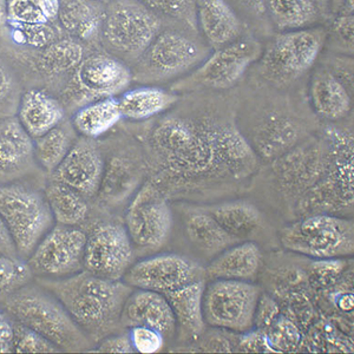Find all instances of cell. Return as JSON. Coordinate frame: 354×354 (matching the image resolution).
I'll return each instance as SVG.
<instances>
[{"label":"cell","instance_id":"44","mask_svg":"<svg viewBox=\"0 0 354 354\" xmlns=\"http://www.w3.org/2000/svg\"><path fill=\"white\" fill-rule=\"evenodd\" d=\"M245 6L250 8V12L253 15H263L266 0H241Z\"/></svg>","mask_w":354,"mask_h":354},{"label":"cell","instance_id":"36","mask_svg":"<svg viewBox=\"0 0 354 354\" xmlns=\"http://www.w3.org/2000/svg\"><path fill=\"white\" fill-rule=\"evenodd\" d=\"M354 1L345 0L339 8L330 26V37L339 50L347 55L353 53Z\"/></svg>","mask_w":354,"mask_h":354},{"label":"cell","instance_id":"32","mask_svg":"<svg viewBox=\"0 0 354 354\" xmlns=\"http://www.w3.org/2000/svg\"><path fill=\"white\" fill-rule=\"evenodd\" d=\"M138 181L137 170L127 160L115 157L104 168L98 194L105 202L122 201Z\"/></svg>","mask_w":354,"mask_h":354},{"label":"cell","instance_id":"13","mask_svg":"<svg viewBox=\"0 0 354 354\" xmlns=\"http://www.w3.org/2000/svg\"><path fill=\"white\" fill-rule=\"evenodd\" d=\"M133 71L124 62L113 55L96 53L84 57L73 70L68 96L80 106L90 102L117 97L129 88Z\"/></svg>","mask_w":354,"mask_h":354},{"label":"cell","instance_id":"29","mask_svg":"<svg viewBox=\"0 0 354 354\" xmlns=\"http://www.w3.org/2000/svg\"><path fill=\"white\" fill-rule=\"evenodd\" d=\"M122 116L118 98L109 97L90 102L77 110L73 116V127L86 138H97L121 121Z\"/></svg>","mask_w":354,"mask_h":354},{"label":"cell","instance_id":"8","mask_svg":"<svg viewBox=\"0 0 354 354\" xmlns=\"http://www.w3.org/2000/svg\"><path fill=\"white\" fill-rule=\"evenodd\" d=\"M261 290L250 281L209 280L205 281L202 310L205 325L245 333L255 325Z\"/></svg>","mask_w":354,"mask_h":354},{"label":"cell","instance_id":"23","mask_svg":"<svg viewBox=\"0 0 354 354\" xmlns=\"http://www.w3.org/2000/svg\"><path fill=\"white\" fill-rule=\"evenodd\" d=\"M64 109L55 97L41 90H30L21 97L18 121L33 140L56 128Z\"/></svg>","mask_w":354,"mask_h":354},{"label":"cell","instance_id":"30","mask_svg":"<svg viewBox=\"0 0 354 354\" xmlns=\"http://www.w3.org/2000/svg\"><path fill=\"white\" fill-rule=\"evenodd\" d=\"M44 196L58 225L77 227L88 218V198L62 182L51 181Z\"/></svg>","mask_w":354,"mask_h":354},{"label":"cell","instance_id":"34","mask_svg":"<svg viewBox=\"0 0 354 354\" xmlns=\"http://www.w3.org/2000/svg\"><path fill=\"white\" fill-rule=\"evenodd\" d=\"M73 145V136L64 129L56 127L35 138V160L45 171L53 173L61 165Z\"/></svg>","mask_w":354,"mask_h":354},{"label":"cell","instance_id":"4","mask_svg":"<svg viewBox=\"0 0 354 354\" xmlns=\"http://www.w3.org/2000/svg\"><path fill=\"white\" fill-rule=\"evenodd\" d=\"M161 18L140 0H116L105 8L101 38L113 56L137 61L161 32Z\"/></svg>","mask_w":354,"mask_h":354},{"label":"cell","instance_id":"28","mask_svg":"<svg viewBox=\"0 0 354 354\" xmlns=\"http://www.w3.org/2000/svg\"><path fill=\"white\" fill-rule=\"evenodd\" d=\"M222 230L238 241H247L261 228L262 215L250 202H223L207 208Z\"/></svg>","mask_w":354,"mask_h":354},{"label":"cell","instance_id":"27","mask_svg":"<svg viewBox=\"0 0 354 354\" xmlns=\"http://www.w3.org/2000/svg\"><path fill=\"white\" fill-rule=\"evenodd\" d=\"M185 228L190 243L207 258L213 259L230 245L240 242L225 233L205 209L190 212L185 218Z\"/></svg>","mask_w":354,"mask_h":354},{"label":"cell","instance_id":"39","mask_svg":"<svg viewBox=\"0 0 354 354\" xmlns=\"http://www.w3.org/2000/svg\"><path fill=\"white\" fill-rule=\"evenodd\" d=\"M128 335L133 351L138 353H157L165 346V338L163 334L150 327H130Z\"/></svg>","mask_w":354,"mask_h":354},{"label":"cell","instance_id":"42","mask_svg":"<svg viewBox=\"0 0 354 354\" xmlns=\"http://www.w3.org/2000/svg\"><path fill=\"white\" fill-rule=\"evenodd\" d=\"M0 253L6 254L13 258H19L12 236L1 216H0Z\"/></svg>","mask_w":354,"mask_h":354},{"label":"cell","instance_id":"31","mask_svg":"<svg viewBox=\"0 0 354 354\" xmlns=\"http://www.w3.org/2000/svg\"><path fill=\"white\" fill-rule=\"evenodd\" d=\"M84 58V48L73 37L58 38L41 48L39 68L45 75L57 76L75 70Z\"/></svg>","mask_w":354,"mask_h":354},{"label":"cell","instance_id":"6","mask_svg":"<svg viewBox=\"0 0 354 354\" xmlns=\"http://www.w3.org/2000/svg\"><path fill=\"white\" fill-rule=\"evenodd\" d=\"M327 41L322 26L280 32L262 50L260 66L263 76L277 83H290L308 73Z\"/></svg>","mask_w":354,"mask_h":354},{"label":"cell","instance_id":"17","mask_svg":"<svg viewBox=\"0 0 354 354\" xmlns=\"http://www.w3.org/2000/svg\"><path fill=\"white\" fill-rule=\"evenodd\" d=\"M121 325L145 326L158 330L165 339L176 333V320L165 294L148 290L131 292L122 310Z\"/></svg>","mask_w":354,"mask_h":354},{"label":"cell","instance_id":"14","mask_svg":"<svg viewBox=\"0 0 354 354\" xmlns=\"http://www.w3.org/2000/svg\"><path fill=\"white\" fill-rule=\"evenodd\" d=\"M133 261V245L124 225L98 222L86 235L84 270L100 278L122 281Z\"/></svg>","mask_w":354,"mask_h":354},{"label":"cell","instance_id":"43","mask_svg":"<svg viewBox=\"0 0 354 354\" xmlns=\"http://www.w3.org/2000/svg\"><path fill=\"white\" fill-rule=\"evenodd\" d=\"M10 88H11V77L6 71V68L0 64V100L8 96Z\"/></svg>","mask_w":354,"mask_h":354},{"label":"cell","instance_id":"37","mask_svg":"<svg viewBox=\"0 0 354 354\" xmlns=\"http://www.w3.org/2000/svg\"><path fill=\"white\" fill-rule=\"evenodd\" d=\"M12 351L17 353H53L61 350L36 330L13 322Z\"/></svg>","mask_w":354,"mask_h":354},{"label":"cell","instance_id":"47","mask_svg":"<svg viewBox=\"0 0 354 354\" xmlns=\"http://www.w3.org/2000/svg\"><path fill=\"white\" fill-rule=\"evenodd\" d=\"M96 1H100V3H101V1H104V0H96Z\"/></svg>","mask_w":354,"mask_h":354},{"label":"cell","instance_id":"16","mask_svg":"<svg viewBox=\"0 0 354 354\" xmlns=\"http://www.w3.org/2000/svg\"><path fill=\"white\" fill-rule=\"evenodd\" d=\"M105 162L102 153L91 142H77L61 165L53 170V181L62 182L91 198L100 192Z\"/></svg>","mask_w":354,"mask_h":354},{"label":"cell","instance_id":"2","mask_svg":"<svg viewBox=\"0 0 354 354\" xmlns=\"http://www.w3.org/2000/svg\"><path fill=\"white\" fill-rule=\"evenodd\" d=\"M45 288L56 297L88 338L101 340L121 325L122 310L133 287L100 278L86 270L61 280H48Z\"/></svg>","mask_w":354,"mask_h":354},{"label":"cell","instance_id":"15","mask_svg":"<svg viewBox=\"0 0 354 354\" xmlns=\"http://www.w3.org/2000/svg\"><path fill=\"white\" fill-rule=\"evenodd\" d=\"M205 280V268L180 254H157L130 266L122 281L136 290L165 294ZM207 281V280H205Z\"/></svg>","mask_w":354,"mask_h":354},{"label":"cell","instance_id":"1","mask_svg":"<svg viewBox=\"0 0 354 354\" xmlns=\"http://www.w3.org/2000/svg\"><path fill=\"white\" fill-rule=\"evenodd\" d=\"M150 148L167 170L189 180L253 173L257 156L241 133L230 124L165 117L150 135Z\"/></svg>","mask_w":354,"mask_h":354},{"label":"cell","instance_id":"7","mask_svg":"<svg viewBox=\"0 0 354 354\" xmlns=\"http://www.w3.org/2000/svg\"><path fill=\"white\" fill-rule=\"evenodd\" d=\"M0 216L21 259L30 257L55 223L44 195L21 185H0Z\"/></svg>","mask_w":354,"mask_h":354},{"label":"cell","instance_id":"18","mask_svg":"<svg viewBox=\"0 0 354 354\" xmlns=\"http://www.w3.org/2000/svg\"><path fill=\"white\" fill-rule=\"evenodd\" d=\"M195 17L196 24L212 48H222L241 38V19L227 0H198Z\"/></svg>","mask_w":354,"mask_h":354},{"label":"cell","instance_id":"11","mask_svg":"<svg viewBox=\"0 0 354 354\" xmlns=\"http://www.w3.org/2000/svg\"><path fill=\"white\" fill-rule=\"evenodd\" d=\"M86 234L73 225H53L28 257L32 274L48 280L70 278L84 270Z\"/></svg>","mask_w":354,"mask_h":354},{"label":"cell","instance_id":"10","mask_svg":"<svg viewBox=\"0 0 354 354\" xmlns=\"http://www.w3.org/2000/svg\"><path fill=\"white\" fill-rule=\"evenodd\" d=\"M261 43L253 38H239L230 44L215 48L207 56L188 78L178 82L173 90H183L195 86L228 90L238 84L252 65L260 59Z\"/></svg>","mask_w":354,"mask_h":354},{"label":"cell","instance_id":"3","mask_svg":"<svg viewBox=\"0 0 354 354\" xmlns=\"http://www.w3.org/2000/svg\"><path fill=\"white\" fill-rule=\"evenodd\" d=\"M5 307L15 322L41 334L61 351L88 347L86 334L46 288L25 285L8 295Z\"/></svg>","mask_w":354,"mask_h":354},{"label":"cell","instance_id":"25","mask_svg":"<svg viewBox=\"0 0 354 354\" xmlns=\"http://www.w3.org/2000/svg\"><path fill=\"white\" fill-rule=\"evenodd\" d=\"M104 11L96 0H61L57 19L68 36L90 41L101 36Z\"/></svg>","mask_w":354,"mask_h":354},{"label":"cell","instance_id":"33","mask_svg":"<svg viewBox=\"0 0 354 354\" xmlns=\"http://www.w3.org/2000/svg\"><path fill=\"white\" fill-rule=\"evenodd\" d=\"M61 0H8V25L53 23Z\"/></svg>","mask_w":354,"mask_h":354},{"label":"cell","instance_id":"45","mask_svg":"<svg viewBox=\"0 0 354 354\" xmlns=\"http://www.w3.org/2000/svg\"><path fill=\"white\" fill-rule=\"evenodd\" d=\"M8 25V0H0V28Z\"/></svg>","mask_w":354,"mask_h":354},{"label":"cell","instance_id":"26","mask_svg":"<svg viewBox=\"0 0 354 354\" xmlns=\"http://www.w3.org/2000/svg\"><path fill=\"white\" fill-rule=\"evenodd\" d=\"M118 98L123 118L145 121L165 113L176 104L178 96L155 85H145L125 90Z\"/></svg>","mask_w":354,"mask_h":354},{"label":"cell","instance_id":"35","mask_svg":"<svg viewBox=\"0 0 354 354\" xmlns=\"http://www.w3.org/2000/svg\"><path fill=\"white\" fill-rule=\"evenodd\" d=\"M32 272L23 259L0 253V298L15 293L28 285Z\"/></svg>","mask_w":354,"mask_h":354},{"label":"cell","instance_id":"21","mask_svg":"<svg viewBox=\"0 0 354 354\" xmlns=\"http://www.w3.org/2000/svg\"><path fill=\"white\" fill-rule=\"evenodd\" d=\"M35 160L33 138L16 118L0 122V178L26 173Z\"/></svg>","mask_w":354,"mask_h":354},{"label":"cell","instance_id":"24","mask_svg":"<svg viewBox=\"0 0 354 354\" xmlns=\"http://www.w3.org/2000/svg\"><path fill=\"white\" fill-rule=\"evenodd\" d=\"M205 286L203 280L165 294L175 315L176 332L181 330V337L188 340L200 338L207 326L202 310Z\"/></svg>","mask_w":354,"mask_h":354},{"label":"cell","instance_id":"41","mask_svg":"<svg viewBox=\"0 0 354 354\" xmlns=\"http://www.w3.org/2000/svg\"><path fill=\"white\" fill-rule=\"evenodd\" d=\"M13 322L8 314L0 312V353L12 352Z\"/></svg>","mask_w":354,"mask_h":354},{"label":"cell","instance_id":"38","mask_svg":"<svg viewBox=\"0 0 354 354\" xmlns=\"http://www.w3.org/2000/svg\"><path fill=\"white\" fill-rule=\"evenodd\" d=\"M15 41L31 48H44L58 39V32L51 23L46 24L15 25L11 26Z\"/></svg>","mask_w":354,"mask_h":354},{"label":"cell","instance_id":"12","mask_svg":"<svg viewBox=\"0 0 354 354\" xmlns=\"http://www.w3.org/2000/svg\"><path fill=\"white\" fill-rule=\"evenodd\" d=\"M173 213L161 189L147 181L137 190L125 212L124 227L133 245L158 250L169 240Z\"/></svg>","mask_w":354,"mask_h":354},{"label":"cell","instance_id":"19","mask_svg":"<svg viewBox=\"0 0 354 354\" xmlns=\"http://www.w3.org/2000/svg\"><path fill=\"white\" fill-rule=\"evenodd\" d=\"M261 262V250L255 242H236L212 259L205 268V280L252 281L258 275Z\"/></svg>","mask_w":354,"mask_h":354},{"label":"cell","instance_id":"46","mask_svg":"<svg viewBox=\"0 0 354 354\" xmlns=\"http://www.w3.org/2000/svg\"><path fill=\"white\" fill-rule=\"evenodd\" d=\"M344 1L345 0H330V12H337Z\"/></svg>","mask_w":354,"mask_h":354},{"label":"cell","instance_id":"22","mask_svg":"<svg viewBox=\"0 0 354 354\" xmlns=\"http://www.w3.org/2000/svg\"><path fill=\"white\" fill-rule=\"evenodd\" d=\"M310 103L314 111L328 121H338L351 110V97L342 77L328 70H318L310 84Z\"/></svg>","mask_w":354,"mask_h":354},{"label":"cell","instance_id":"40","mask_svg":"<svg viewBox=\"0 0 354 354\" xmlns=\"http://www.w3.org/2000/svg\"><path fill=\"white\" fill-rule=\"evenodd\" d=\"M97 352H108V353H133L135 352L130 342L129 335H118L109 334L101 339L96 348Z\"/></svg>","mask_w":354,"mask_h":354},{"label":"cell","instance_id":"20","mask_svg":"<svg viewBox=\"0 0 354 354\" xmlns=\"http://www.w3.org/2000/svg\"><path fill=\"white\" fill-rule=\"evenodd\" d=\"M330 12V0H266L263 15L279 32L317 26Z\"/></svg>","mask_w":354,"mask_h":354},{"label":"cell","instance_id":"5","mask_svg":"<svg viewBox=\"0 0 354 354\" xmlns=\"http://www.w3.org/2000/svg\"><path fill=\"white\" fill-rule=\"evenodd\" d=\"M286 250L313 259L342 258L353 254V222L328 214H313L280 232Z\"/></svg>","mask_w":354,"mask_h":354},{"label":"cell","instance_id":"9","mask_svg":"<svg viewBox=\"0 0 354 354\" xmlns=\"http://www.w3.org/2000/svg\"><path fill=\"white\" fill-rule=\"evenodd\" d=\"M205 58L198 41L175 30H165L137 59L136 76L151 84L171 81L198 68Z\"/></svg>","mask_w":354,"mask_h":354}]
</instances>
